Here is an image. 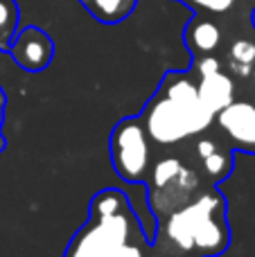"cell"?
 <instances>
[{
    "label": "cell",
    "instance_id": "4fadbf2b",
    "mask_svg": "<svg viewBox=\"0 0 255 257\" xmlns=\"http://www.w3.org/2000/svg\"><path fill=\"white\" fill-rule=\"evenodd\" d=\"M203 167H206V172L210 174L212 178L221 181V178H226L230 172H233V156H230L228 151L215 149L210 156L203 158Z\"/></svg>",
    "mask_w": 255,
    "mask_h": 257
},
{
    "label": "cell",
    "instance_id": "5b68a950",
    "mask_svg": "<svg viewBox=\"0 0 255 257\" xmlns=\"http://www.w3.org/2000/svg\"><path fill=\"white\" fill-rule=\"evenodd\" d=\"M163 88H165V97L172 99V102H174L176 106H181V111L185 113V117H188V122H190V128H192V136L206 131V128L212 124L215 115L201 104L197 86L190 79L181 77L179 72H170V75L165 77Z\"/></svg>",
    "mask_w": 255,
    "mask_h": 257
},
{
    "label": "cell",
    "instance_id": "ffe728a7",
    "mask_svg": "<svg viewBox=\"0 0 255 257\" xmlns=\"http://www.w3.org/2000/svg\"><path fill=\"white\" fill-rule=\"evenodd\" d=\"M253 106H255V102H253Z\"/></svg>",
    "mask_w": 255,
    "mask_h": 257
},
{
    "label": "cell",
    "instance_id": "7a4b0ae2",
    "mask_svg": "<svg viewBox=\"0 0 255 257\" xmlns=\"http://www.w3.org/2000/svg\"><path fill=\"white\" fill-rule=\"evenodd\" d=\"M111 160L117 176L129 183L145 181L149 167V142L136 117H124L111 133Z\"/></svg>",
    "mask_w": 255,
    "mask_h": 257
},
{
    "label": "cell",
    "instance_id": "9a60e30c",
    "mask_svg": "<svg viewBox=\"0 0 255 257\" xmlns=\"http://www.w3.org/2000/svg\"><path fill=\"white\" fill-rule=\"evenodd\" d=\"M183 169V165L179 163L176 158H167V160H161V163L156 165V169H154L152 174V181H154V190H158V187H163L165 183H170L172 178L176 176V174Z\"/></svg>",
    "mask_w": 255,
    "mask_h": 257
},
{
    "label": "cell",
    "instance_id": "277c9868",
    "mask_svg": "<svg viewBox=\"0 0 255 257\" xmlns=\"http://www.w3.org/2000/svg\"><path fill=\"white\" fill-rule=\"evenodd\" d=\"M145 128L161 145H174V142L192 136L185 113L167 97L154 99L152 106L145 111Z\"/></svg>",
    "mask_w": 255,
    "mask_h": 257
},
{
    "label": "cell",
    "instance_id": "5bb4252c",
    "mask_svg": "<svg viewBox=\"0 0 255 257\" xmlns=\"http://www.w3.org/2000/svg\"><path fill=\"white\" fill-rule=\"evenodd\" d=\"M16 16V3L14 0H0V45L3 48H9V43H12Z\"/></svg>",
    "mask_w": 255,
    "mask_h": 257
},
{
    "label": "cell",
    "instance_id": "ba28073f",
    "mask_svg": "<svg viewBox=\"0 0 255 257\" xmlns=\"http://www.w3.org/2000/svg\"><path fill=\"white\" fill-rule=\"evenodd\" d=\"M197 93L203 106L212 115H217L221 108H226L235 99V86L230 81V77H226L221 70H217L201 77V84L197 86Z\"/></svg>",
    "mask_w": 255,
    "mask_h": 257
},
{
    "label": "cell",
    "instance_id": "9c48e42d",
    "mask_svg": "<svg viewBox=\"0 0 255 257\" xmlns=\"http://www.w3.org/2000/svg\"><path fill=\"white\" fill-rule=\"evenodd\" d=\"M185 41H188V45L194 50V52H201V54L212 52L221 41V32L212 21L197 18V21L190 23L188 32H185Z\"/></svg>",
    "mask_w": 255,
    "mask_h": 257
},
{
    "label": "cell",
    "instance_id": "e0dca14e",
    "mask_svg": "<svg viewBox=\"0 0 255 257\" xmlns=\"http://www.w3.org/2000/svg\"><path fill=\"white\" fill-rule=\"evenodd\" d=\"M217 70H219V61H217V59L208 57V59H201V61H199V72H201V77L210 75V72H217Z\"/></svg>",
    "mask_w": 255,
    "mask_h": 257
},
{
    "label": "cell",
    "instance_id": "3957f363",
    "mask_svg": "<svg viewBox=\"0 0 255 257\" xmlns=\"http://www.w3.org/2000/svg\"><path fill=\"white\" fill-rule=\"evenodd\" d=\"M224 208V201L217 192H208L201 199H197L194 203L185 205V208L176 210L167 221V237L174 241L179 248L183 250H192V237L194 230L199 228V223L206 217L219 212Z\"/></svg>",
    "mask_w": 255,
    "mask_h": 257
},
{
    "label": "cell",
    "instance_id": "8992f818",
    "mask_svg": "<svg viewBox=\"0 0 255 257\" xmlns=\"http://www.w3.org/2000/svg\"><path fill=\"white\" fill-rule=\"evenodd\" d=\"M7 50L12 52L14 61L27 72L45 70L54 54L52 39H50L43 30H39V27H34V25L18 32L16 39L9 43Z\"/></svg>",
    "mask_w": 255,
    "mask_h": 257
},
{
    "label": "cell",
    "instance_id": "6da1fadb",
    "mask_svg": "<svg viewBox=\"0 0 255 257\" xmlns=\"http://www.w3.org/2000/svg\"><path fill=\"white\" fill-rule=\"evenodd\" d=\"M136 219L131 210L90 214L88 223L72 237L66 257H145L143 246L131 239Z\"/></svg>",
    "mask_w": 255,
    "mask_h": 257
},
{
    "label": "cell",
    "instance_id": "d6986e66",
    "mask_svg": "<svg viewBox=\"0 0 255 257\" xmlns=\"http://www.w3.org/2000/svg\"><path fill=\"white\" fill-rule=\"evenodd\" d=\"M253 77H255V70H253Z\"/></svg>",
    "mask_w": 255,
    "mask_h": 257
},
{
    "label": "cell",
    "instance_id": "52a82bcc",
    "mask_svg": "<svg viewBox=\"0 0 255 257\" xmlns=\"http://www.w3.org/2000/svg\"><path fill=\"white\" fill-rule=\"evenodd\" d=\"M219 126L239 151L255 154V106L248 102H230L219 113Z\"/></svg>",
    "mask_w": 255,
    "mask_h": 257
},
{
    "label": "cell",
    "instance_id": "2e32d148",
    "mask_svg": "<svg viewBox=\"0 0 255 257\" xmlns=\"http://www.w3.org/2000/svg\"><path fill=\"white\" fill-rule=\"evenodd\" d=\"M192 5H197V7L206 9V12H212V14H224L228 12L230 7H233L235 0H190Z\"/></svg>",
    "mask_w": 255,
    "mask_h": 257
},
{
    "label": "cell",
    "instance_id": "8fae6325",
    "mask_svg": "<svg viewBox=\"0 0 255 257\" xmlns=\"http://www.w3.org/2000/svg\"><path fill=\"white\" fill-rule=\"evenodd\" d=\"M129 210L126 196L117 190H102L90 201V214H115Z\"/></svg>",
    "mask_w": 255,
    "mask_h": 257
},
{
    "label": "cell",
    "instance_id": "7c38bea8",
    "mask_svg": "<svg viewBox=\"0 0 255 257\" xmlns=\"http://www.w3.org/2000/svg\"><path fill=\"white\" fill-rule=\"evenodd\" d=\"M228 57H230V68L239 77H246L255 63V43H251V41H235L230 45Z\"/></svg>",
    "mask_w": 255,
    "mask_h": 257
},
{
    "label": "cell",
    "instance_id": "30bf717a",
    "mask_svg": "<svg viewBox=\"0 0 255 257\" xmlns=\"http://www.w3.org/2000/svg\"><path fill=\"white\" fill-rule=\"evenodd\" d=\"M99 23H120L136 7V0H79Z\"/></svg>",
    "mask_w": 255,
    "mask_h": 257
},
{
    "label": "cell",
    "instance_id": "ac0fdd59",
    "mask_svg": "<svg viewBox=\"0 0 255 257\" xmlns=\"http://www.w3.org/2000/svg\"><path fill=\"white\" fill-rule=\"evenodd\" d=\"M215 149H217V142L210 140V138H203V140H199V145H197V151H199V156H201V158L210 156Z\"/></svg>",
    "mask_w": 255,
    "mask_h": 257
}]
</instances>
